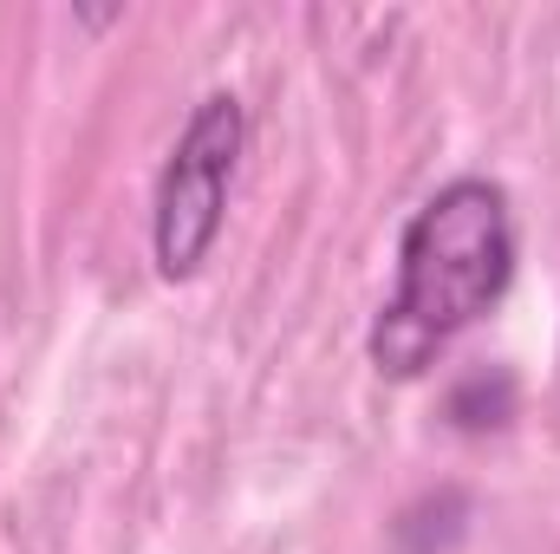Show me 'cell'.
<instances>
[{
    "label": "cell",
    "mask_w": 560,
    "mask_h": 554,
    "mask_svg": "<svg viewBox=\"0 0 560 554\" xmlns=\"http://www.w3.org/2000/svg\"><path fill=\"white\" fill-rule=\"evenodd\" d=\"M242 150H248L242 99L235 92L196 99V112L183 118V131L170 143L163 170H156V196H150V255H156V275L170 287L196 280L202 262L215 255Z\"/></svg>",
    "instance_id": "cell-2"
},
{
    "label": "cell",
    "mask_w": 560,
    "mask_h": 554,
    "mask_svg": "<svg viewBox=\"0 0 560 554\" xmlns=\"http://www.w3.org/2000/svg\"><path fill=\"white\" fill-rule=\"evenodd\" d=\"M522 235L515 203L495 176H450L423 196L398 235V287L365 333V359L378 379L411 385L423 379L476 320L502 307L515 287Z\"/></svg>",
    "instance_id": "cell-1"
}]
</instances>
